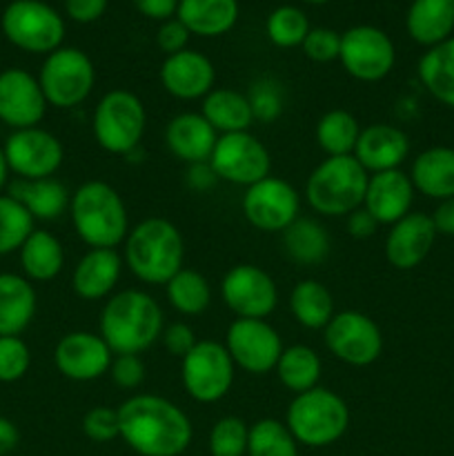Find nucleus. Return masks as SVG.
Returning a JSON list of instances; mask_svg holds the SVG:
<instances>
[{
  "label": "nucleus",
  "instance_id": "31",
  "mask_svg": "<svg viewBox=\"0 0 454 456\" xmlns=\"http://www.w3.org/2000/svg\"><path fill=\"white\" fill-rule=\"evenodd\" d=\"M200 114L205 116V120H207L218 134L247 132L254 123L249 98L245 96V94L236 92V89L227 87L212 89V92L203 98Z\"/></svg>",
  "mask_w": 454,
  "mask_h": 456
},
{
  "label": "nucleus",
  "instance_id": "4",
  "mask_svg": "<svg viewBox=\"0 0 454 456\" xmlns=\"http://www.w3.org/2000/svg\"><path fill=\"white\" fill-rule=\"evenodd\" d=\"M69 216L78 239L92 249H116L129 234L127 208L109 183H83L71 194Z\"/></svg>",
  "mask_w": 454,
  "mask_h": 456
},
{
  "label": "nucleus",
  "instance_id": "16",
  "mask_svg": "<svg viewBox=\"0 0 454 456\" xmlns=\"http://www.w3.org/2000/svg\"><path fill=\"white\" fill-rule=\"evenodd\" d=\"M243 212L249 225L274 234V232H285L296 221L301 212V199L288 181L265 176L247 187L243 196Z\"/></svg>",
  "mask_w": 454,
  "mask_h": 456
},
{
  "label": "nucleus",
  "instance_id": "8",
  "mask_svg": "<svg viewBox=\"0 0 454 456\" xmlns=\"http://www.w3.org/2000/svg\"><path fill=\"white\" fill-rule=\"evenodd\" d=\"M3 34L13 47L49 56L62 47L65 20L43 0H12L0 18Z\"/></svg>",
  "mask_w": 454,
  "mask_h": 456
},
{
  "label": "nucleus",
  "instance_id": "57",
  "mask_svg": "<svg viewBox=\"0 0 454 456\" xmlns=\"http://www.w3.org/2000/svg\"><path fill=\"white\" fill-rule=\"evenodd\" d=\"M303 3H310V4H325V3H329V0H303Z\"/></svg>",
  "mask_w": 454,
  "mask_h": 456
},
{
  "label": "nucleus",
  "instance_id": "55",
  "mask_svg": "<svg viewBox=\"0 0 454 456\" xmlns=\"http://www.w3.org/2000/svg\"><path fill=\"white\" fill-rule=\"evenodd\" d=\"M18 441H20V432H18L16 423L0 417V456H7L9 452H13Z\"/></svg>",
  "mask_w": 454,
  "mask_h": 456
},
{
  "label": "nucleus",
  "instance_id": "1",
  "mask_svg": "<svg viewBox=\"0 0 454 456\" xmlns=\"http://www.w3.org/2000/svg\"><path fill=\"white\" fill-rule=\"evenodd\" d=\"M120 436L142 456H178L191 444V421L178 405L156 395H136L118 408Z\"/></svg>",
  "mask_w": 454,
  "mask_h": 456
},
{
  "label": "nucleus",
  "instance_id": "21",
  "mask_svg": "<svg viewBox=\"0 0 454 456\" xmlns=\"http://www.w3.org/2000/svg\"><path fill=\"white\" fill-rule=\"evenodd\" d=\"M436 230L427 214L409 212L392 225L385 239V256L396 270H414L434 245Z\"/></svg>",
  "mask_w": 454,
  "mask_h": 456
},
{
  "label": "nucleus",
  "instance_id": "6",
  "mask_svg": "<svg viewBox=\"0 0 454 456\" xmlns=\"http://www.w3.org/2000/svg\"><path fill=\"white\" fill-rule=\"evenodd\" d=\"M285 426L296 444L307 448H328L345 435L350 426V410L341 396L328 387L316 386L294 396Z\"/></svg>",
  "mask_w": 454,
  "mask_h": 456
},
{
  "label": "nucleus",
  "instance_id": "50",
  "mask_svg": "<svg viewBox=\"0 0 454 456\" xmlns=\"http://www.w3.org/2000/svg\"><path fill=\"white\" fill-rule=\"evenodd\" d=\"M107 3L109 0H65V13L74 22L89 25L107 12Z\"/></svg>",
  "mask_w": 454,
  "mask_h": 456
},
{
  "label": "nucleus",
  "instance_id": "28",
  "mask_svg": "<svg viewBox=\"0 0 454 456\" xmlns=\"http://www.w3.org/2000/svg\"><path fill=\"white\" fill-rule=\"evenodd\" d=\"M176 18L191 36L216 38L239 20V0H178Z\"/></svg>",
  "mask_w": 454,
  "mask_h": 456
},
{
  "label": "nucleus",
  "instance_id": "51",
  "mask_svg": "<svg viewBox=\"0 0 454 456\" xmlns=\"http://www.w3.org/2000/svg\"><path fill=\"white\" fill-rule=\"evenodd\" d=\"M134 7L150 20H169L176 16L178 0H132Z\"/></svg>",
  "mask_w": 454,
  "mask_h": 456
},
{
  "label": "nucleus",
  "instance_id": "25",
  "mask_svg": "<svg viewBox=\"0 0 454 456\" xmlns=\"http://www.w3.org/2000/svg\"><path fill=\"white\" fill-rule=\"evenodd\" d=\"M123 270V258L116 249H89L71 274V288L83 301H101L109 297Z\"/></svg>",
  "mask_w": 454,
  "mask_h": 456
},
{
  "label": "nucleus",
  "instance_id": "42",
  "mask_svg": "<svg viewBox=\"0 0 454 456\" xmlns=\"http://www.w3.org/2000/svg\"><path fill=\"white\" fill-rule=\"evenodd\" d=\"M249 426L239 417H223L209 432V454L243 456L247 452Z\"/></svg>",
  "mask_w": 454,
  "mask_h": 456
},
{
  "label": "nucleus",
  "instance_id": "35",
  "mask_svg": "<svg viewBox=\"0 0 454 456\" xmlns=\"http://www.w3.org/2000/svg\"><path fill=\"white\" fill-rule=\"evenodd\" d=\"M283 243L288 256L301 265H316L329 254V234L314 218L298 216L283 232Z\"/></svg>",
  "mask_w": 454,
  "mask_h": 456
},
{
  "label": "nucleus",
  "instance_id": "3",
  "mask_svg": "<svg viewBox=\"0 0 454 456\" xmlns=\"http://www.w3.org/2000/svg\"><path fill=\"white\" fill-rule=\"evenodd\" d=\"M182 236L167 218H145L125 239L123 261L142 283L167 285L182 270Z\"/></svg>",
  "mask_w": 454,
  "mask_h": 456
},
{
  "label": "nucleus",
  "instance_id": "24",
  "mask_svg": "<svg viewBox=\"0 0 454 456\" xmlns=\"http://www.w3.org/2000/svg\"><path fill=\"white\" fill-rule=\"evenodd\" d=\"M218 132L205 120L203 114L185 111L174 116L165 127V145L187 165L207 163L216 147Z\"/></svg>",
  "mask_w": 454,
  "mask_h": 456
},
{
  "label": "nucleus",
  "instance_id": "47",
  "mask_svg": "<svg viewBox=\"0 0 454 456\" xmlns=\"http://www.w3.org/2000/svg\"><path fill=\"white\" fill-rule=\"evenodd\" d=\"M109 377L123 390H134L145 381V363L138 354H116L109 365Z\"/></svg>",
  "mask_w": 454,
  "mask_h": 456
},
{
  "label": "nucleus",
  "instance_id": "30",
  "mask_svg": "<svg viewBox=\"0 0 454 456\" xmlns=\"http://www.w3.org/2000/svg\"><path fill=\"white\" fill-rule=\"evenodd\" d=\"M9 196L18 200L31 218L38 221H56L69 209L71 194L58 178H38V181H22L18 178L9 187Z\"/></svg>",
  "mask_w": 454,
  "mask_h": 456
},
{
  "label": "nucleus",
  "instance_id": "43",
  "mask_svg": "<svg viewBox=\"0 0 454 456\" xmlns=\"http://www.w3.org/2000/svg\"><path fill=\"white\" fill-rule=\"evenodd\" d=\"M31 365V352L20 337H0V383H16Z\"/></svg>",
  "mask_w": 454,
  "mask_h": 456
},
{
  "label": "nucleus",
  "instance_id": "7",
  "mask_svg": "<svg viewBox=\"0 0 454 456\" xmlns=\"http://www.w3.org/2000/svg\"><path fill=\"white\" fill-rule=\"evenodd\" d=\"M147 127V111L141 98L127 89L107 92L93 110V138L109 154L129 156L138 150Z\"/></svg>",
  "mask_w": 454,
  "mask_h": 456
},
{
  "label": "nucleus",
  "instance_id": "33",
  "mask_svg": "<svg viewBox=\"0 0 454 456\" xmlns=\"http://www.w3.org/2000/svg\"><path fill=\"white\" fill-rule=\"evenodd\" d=\"M418 78L436 101L454 110V38L423 53L418 61Z\"/></svg>",
  "mask_w": 454,
  "mask_h": 456
},
{
  "label": "nucleus",
  "instance_id": "36",
  "mask_svg": "<svg viewBox=\"0 0 454 456\" xmlns=\"http://www.w3.org/2000/svg\"><path fill=\"white\" fill-rule=\"evenodd\" d=\"M276 374L280 383L294 395L312 390L319 386L320 379V359L312 347L307 346H292L285 347L276 363Z\"/></svg>",
  "mask_w": 454,
  "mask_h": 456
},
{
  "label": "nucleus",
  "instance_id": "29",
  "mask_svg": "<svg viewBox=\"0 0 454 456\" xmlns=\"http://www.w3.org/2000/svg\"><path fill=\"white\" fill-rule=\"evenodd\" d=\"M409 181L414 190L426 194L427 199H454V150L432 147L418 154L412 163Z\"/></svg>",
  "mask_w": 454,
  "mask_h": 456
},
{
  "label": "nucleus",
  "instance_id": "12",
  "mask_svg": "<svg viewBox=\"0 0 454 456\" xmlns=\"http://www.w3.org/2000/svg\"><path fill=\"white\" fill-rule=\"evenodd\" d=\"M209 165L218 181L249 187L270 176L272 160L270 151L256 136L249 132H236L218 136L216 147L209 156Z\"/></svg>",
  "mask_w": 454,
  "mask_h": 456
},
{
  "label": "nucleus",
  "instance_id": "48",
  "mask_svg": "<svg viewBox=\"0 0 454 456\" xmlns=\"http://www.w3.org/2000/svg\"><path fill=\"white\" fill-rule=\"evenodd\" d=\"M190 36L191 34L187 31V27L174 16L158 27V31H156V43H158V47L167 56H172V53L185 52L187 43H190Z\"/></svg>",
  "mask_w": 454,
  "mask_h": 456
},
{
  "label": "nucleus",
  "instance_id": "23",
  "mask_svg": "<svg viewBox=\"0 0 454 456\" xmlns=\"http://www.w3.org/2000/svg\"><path fill=\"white\" fill-rule=\"evenodd\" d=\"M409 141L403 129L387 123H374L361 129L354 147V159L363 165L368 174L390 172L408 159Z\"/></svg>",
  "mask_w": 454,
  "mask_h": 456
},
{
  "label": "nucleus",
  "instance_id": "9",
  "mask_svg": "<svg viewBox=\"0 0 454 456\" xmlns=\"http://www.w3.org/2000/svg\"><path fill=\"white\" fill-rule=\"evenodd\" d=\"M38 83L47 98V105L56 110H71L85 102V98L92 94L96 69H93L92 58L83 49L58 47L45 58Z\"/></svg>",
  "mask_w": 454,
  "mask_h": 456
},
{
  "label": "nucleus",
  "instance_id": "20",
  "mask_svg": "<svg viewBox=\"0 0 454 456\" xmlns=\"http://www.w3.org/2000/svg\"><path fill=\"white\" fill-rule=\"evenodd\" d=\"M216 69L205 53L196 49L172 53L160 65V83L169 96L178 101L205 98L214 89Z\"/></svg>",
  "mask_w": 454,
  "mask_h": 456
},
{
  "label": "nucleus",
  "instance_id": "5",
  "mask_svg": "<svg viewBox=\"0 0 454 456\" xmlns=\"http://www.w3.org/2000/svg\"><path fill=\"white\" fill-rule=\"evenodd\" d=\"M369 174L354 156H328L305 183L307 203L320 216H347L363 208Z\"/></svg>",
  "mask_w": 454,
  "mask_h": 456
},
{
  "label": "nucleus",
  "instance_id": "11",
  "mask_svg": "<svg viewBox=\"0 0 454 456\" xmlns=\"http://www.w3.org/2000/svg\"><path fill=\"white\" fill-rule=\"evenodd\" d=\"M343 69L361 83H377L392 71L396 61V49L390 36L372 25L350 27L341 34Z\"/></svg>",
  "mask_w": 454,
  "mask_h": 456
},
{
  "label": "nucleus",
  "instance_id": "17",
  "mask_svg": "<svg viewBox=\"0 0 454 456\" xmlns=\"http://www.w3.org/2000/svg\"><path fill=\"white\" fill-rule=\"evenodd\" d=\"M221 297L239 319H265L279 303V289L267 272L243 263L223 276Z\"/></svg>",
  "mask_w": 454,
  "mask_h": 456
},
{
  "label": "nucleus",
  "instance_id": "56",
  "mask_svg": "<svg viewBox=\"0 0 454 456\" xmlns=\"http://www.w3.org/2000/svg\"><path fill=\"white\" fill-rule=\"evenodd\" d=\"M7 176H9V167H7V160H4L3 147H0V191H3L4 183H7Z\"/></svg>",
  "mask_w": 454,
  "mask_h": 456
},
{
  "label": "nucleus",
  "instance_id": "22",
  "mask_svg": "<svg viewBox=\"0 0 454 456\" xmlns=\"http://www.w3.org/2000/svg\"><path fill=\"white\" fill-rule=\"evenodd\" d=\"M414 200V185L401 169L369 174L363 208L378 221V225H394L408 216Z\"/></svg>",
  "mask_w": 454,
  "mask_h": 456
},
{
  "label": "nucleus",
  "instance_id": "52",
  "mask_svg": "<svg viewBox=\"0 0 454 456\" xmlns=\"http://www.w3.org/2000/svg\"><path fill=\"white\" fill-rule=\"evenodd\" d=\"M345 225L350 236H354V239H368V236H372L378 230V221L365 208H359L352 214H347Z\"/></svg>",
  "mask_w": 454,
  "mask_h": 456
},
{
  "label": "nucleus",
  "instance_id": "34",
  "mask_svg": "<svg viewBox=\"0 0 454 456\" xmlns=\"http://www.w3.org/2000/svg\"><path fill=\"white\" fill-rule=\"evenodd\" d=\"M289 310L303 328L325 330L334 316L332 292L314 279L301 281L289 294Z\"/></svg>",
  "mask_w": 454,
  "mask_h": 456
},
{
  "label": "nucleus",
  "instance_id": "13",
  "mask_svg": "<svg viewBox=\"0 0 454 456\" xmlns=\"http://www.w3.org/2000/svg\"><path fill=\"white\" fill-rule=\"evenodd\" d=\"M9 172L22 181L49 178L61 169L65 150L52 132L40 127L16 129L3 145Z\"/></svg>",
  "mask_w": 454,
  "mask_h": 456
},
{
  "label": "nucleus",
  "instance_id": "46",
  "mask_svg": "<svg viewBox=\"0 0 454 456\" xmlns=\"http://www.w3.org/2000/svg\"><path fill=\"white\" fill-rule=\"evenodd\" d=\"M249 105H252L254 120H263V123H272L274 118H279L280 110V94L279 85L272 83V80H261L252 87L249 92Z\"/></svg>",
  "mask_w": 454,
  "mask_h": 456
},
{
  "label": "nucleus",
  "instance_id": "39",
  "mask_svg": "<svg viewBox=\"0 0 454 456\" xmlns=\"http://www.w3.org/2000/svg\"><path fill=\"white\" fill-rule=\"evenodd\" d=\"M249 456H298V444L288 426L276 419H261L249 426Z\"/></svg>",
  "mask_w": 454,
  "mask_h": 456
},
{
  "label": "nucleus",
  "instance_id": "14",
  "mask_svg": "<svg viewBox=\"0 0 454 456\" xmlns=\"http://www.w3.org/2000/svg\"><path fill=\"white\" fill-rule=\"evenodd\" d=\"M325 346L338 361L354 368L374 363L383 352V334L363 312H338L325 325Z\"/></svg>",
  "mask_w": 454,
  "mask_h": 456
},
{
  "label": "nucleus",
  "instance_id": "18",
  "mask_svg": "<svg viewBox=\"0 0 454 456\" xmlns=\"http://www.w3.org/2000/svg\"><path fill=\"white\" fill-rule=\"evenodd\" d=\"M47 107V98L34 74L20 67L0 71V123L13 132L38 127Z\"/></svg>",
  "mask_w": 454,
  "mask_h": 456
},
{
  "label": "nucleus",
  "instance_id": "15",
  "mask_svg": "<svg viewBox=\"0 0 454 456\" xmlns=\"http://www.w3.org/2000/svg\"><path fill=\"white\" fill-rule=\"evenodd\" d=\"M225 347L236 368L254 377L276 370L285 350L280 334L265 319H236L227 330Z\"/></svg>",
  "mask_w": 454,
  "mask_h": 456
},
{
  "label": "nucleus",
  "instance_id": "44",
  "mask_svg": "<svg viewBox=\"0 0 454 456\" xmlns=\"http://www.w3.org/2000/svg\"><path fill=\"white\" fill-rule=\"evenodd\" d=\"M83 432L87 439L96 444H109L116 436H120V419L118 410L98 405L92 408L83 419Z\"/></svg>",
  "mask_w": 454,
  "mask_h": 456
},
{
  "label": "nucleus",
  "instance_id": "41",
  "mask_svg": "<svg viewBox=\"0 0 454 456\" xmlns=\"http://www.w3.org/2000/svg\"><path fill=\"white\" fill-rule=\"evenodd\" d=\"M310 20H307L305 13L298 7L292 4H283V7H276L274 12L267 16L265 31L267 38L272 45L280 49H292L301 47L305 36L310 34Z\"/></svg>",
  "mask_w": 454,
  "mask_h": 456
},
{
  "label": "nucleus",
  "instance_id": "49",
  "mask_svg": "<svg viewBox=\"0 0 454 456\" xmlns=\"http://www.w3.org/2000/svg\"><path fill=\"white\" fill-rule=\"evenodd\" d=\"M160 338H163L165 350H167L172 356H178V359H185V356L191 352V347L199 343L196 341L194 330H191L187 323L167 325V328H163Z\"/></svg>",
  "mask_w": 454,
  "mask_h": 456
},
{
  "label": "nucleus",
  "instance_id": "19",
  "mask_svg": "<svg viewBox=\"0 0 454 456\" xmlns=\"http://www.w3.org/2000/svg\"><path fill=\"white\" fill-rule=\"evenodd\" d=\"M114 352L109 350L101 334L69 332L58 341L53 350L56 370L69 381H96L109 372Z\"/></svg>",
  "mask_w": 454,
  "mask_h": 456
},
{
  "label": "nucleus",
  "instance_id": "10",
  "mask_svg": "<svg viewBox=\"0 0 454 456\" xmlns=\"http://www.w3.org/2000/svg\"><path fill=\"white\" fill-rule=\"evenodd\" d=\"M181 361L182 387L194 401L216 403L230 392L236 365L223 343L199 341Z\"/></svg>",
  "mask_w": 454,
  "mask_h": 456
},
{
  "label": "nucleus",
  "instance_id": "37",
  "mask_svg": "<svg viewBox=\"0 0 454 456\" xmlns=\"http://www.w3.org/2000/svg\"><path fill=\"white\" fill-rule=\"evenodd\" d=\"M359 134V120L345 110H329L316 123V142L328 156L354 154Z\"/></svg>",
  "mask_w": 454,
  "mask_h": 456
},
{
  "label": "nucleus",
  "instance_id": "2",
  "mask_svg": "<svg viewBox=\"0 0 454 456\" xmlns=\"http://www.w3.org/2000/svg\"><path fill=\"white\" fill-rule=\"evenodd\" d=\"M101 337L114 354H141L163 334V310L141 289H123L101 312Z\"/></svg>",
  "mask_w": 454,
  "mask_h": 456
},
{
  "label": "nucleus",
  "instance_id": "40",
  "mask_svg": "<svg viewBox=\"0 0 454 456\" xmlns=\"http://www.w3.org/2000/svg\"><path fill=\"white\" fill-rule=\"evenodd\" d=\"M34 230L31 214L13 196L0 194V256L20 249Z\"/></svg>",
  "mask_w": 454,
  "mask_h": 456
},
{
  "label": "nucleus",
  "instance_id": "32",
  "mask_svg": "<svg viewBox=\"0 0 454 456\" xmlns=\"http://www.w3.org/2000/svg\"><path fill=\"white\" fill-rule=\"evenodd\" d=\"M18 252H20V267L27 281L47 283V281L56 279L65 267L62 243L47 230L31 232L29 239L22 243Z\"/></svg>",
  "mask_w": 454,
  "mask_h": 456
},
{
  "label": "nucleus",
  "instance_id": "53",
  "mask_svg": "<svg viewBox=\"0 0 454 456\" xmlns=\"http://www.w3.org/2000/svg\"><path fill=\"white\" fill-rule=\"evenodd\" d=\"M185 181H187V187H191V190L205 191V190H212V187L216 185L218 176L214 174L212 165H209V160H207V163L190 165V167H187V174H185Z\"/></svg>",
  "mask_w": 454,
  "mask_h": 456
},
{
  "label": "nucleus",
  "instance_id": "27",
  "mask_svg": "<svg viewBox=\"0 0 454 456\" xmlns=\"http://www.w3.org/2000/svg\"><path fill=\"white\" fill-rule=\"evenodd\" d=\"M405 27L409 38L423 47L445 43L454 31V0H412Z\"/></svg>",
  "mask_w": 454,
  "mask_h": 456
},
{
  "label": "nucleus",
  "instance_id": "54",
  "mask_svg": "<svg viewBox=\"0 0 454 456\" xmlns=\"http://www.w3.org/2000/svg\"><path fill=\"white\" fill-rule=\"evenodd\" d=\"M432 223H434L436 234L454 236V199L441 200L439 208L432 214Z\"/></svg>",
  "mask_w": 454,
  "mask_h": 456
},
{
  "label": "nucleus",
  "instance_id": "26",
  "mask_svg": "<svg viewBox=\"0 0 454 456\" xmlns=\"http://www.w3.org/2000/svg\"><path fill=\"white\" fill-rule=\"evenodd\" d=\"M36 314V289L25 276L0 274V337H20Z\"/></svg>",
  "mask_w": 454,
  "mask_h": 456
},
{
  "label": "nucleus",
  "instance_id": "45",
  "mask_svg": "<svg viewBox=\"0 0 454 456\" xmlns=\"http://www.w3.org/2000/svg\"><path fill=\"white\" fill-rule=\"evenodd\" d=\"M303 53L314 62H332L341 53V34L328 27H314L303 40Z\"/></svg>",
  "mask_w": 454,
  "mask_h": 456
},
{
  "label": "nucleus",
  "instance_id": "38",
  "mask_svg": "<svg viewBox=\"0 0 454 456\" xmlns=\"http://www.w3.org/2000/svg\"><path fill=\"white\" fill-rule=\"evenodd\" d=\"M169 305L185 316L203 314L212 303V289H209L207 279L196 270H185L182 267L169 283L165 285Z\"/></svg>",
  "mask_w": 454,
  "mask_h": 456
}]
</instances>
